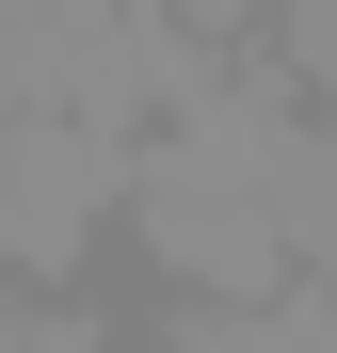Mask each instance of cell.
<instances>
[{
  "label": "cell",
  "instance_id": "cell-1",
  "mask_svg": "<svg viewBox=\"0 0 337 353\" xmlns=\"http://www.w3.org/2000/svg\"><path fill=\"white\" fill-rule=\"evenodd\" d=\"M129 225V129H96V112H17L0 129V273L48 289L81 273V241Z\"/></svg>",
  "mask_w": 337,
  "mask_h": 353
},
{
  "label": "cell",
  "instance_id": "cell-5",
  "mask_svg": "<svg viewBox=\"0 0 337 353\" xmlns=\"http://www.w3.org/2000/svg\"><path fill=\"white\" fill-rule=\"evenodd\" d=\"M161 17H177L209 65H241V48H273V0H161Z\"/></svg>",
  "mask_w": 337,
  "mask_h": 353
},
{
  "label": "cell",
  "instance_id": "cell-6",
  "mask_svg": "<svg viewBox=\"0 0 337 353\" xmlns=\"http://www.w3.org/2000/svg\"><path fill=\"white\" fill-rule=\"evenodd\" d=\"M0 353H112V337L65 321V305H0Z\"/></svg>",
  "mask_w": 337,
  "mask_h": 353
},
{
  "label": "cell",
  "instance_id": "cell-8",
  "mask_svg": "<svg viewBox=\"0 0 337 353\" xmlns=\"http://www.w3.org/2000/svg\"><path fill=\"white\" fill-rule=\"evenodd\" d=\"M0 305H17V273H0Z\"/></svg>",
  "mask_w": 337,
  "mask_h": 353
},
{
  "label": "cell",
  "instance_id": "cell-3",
  "mask_svg": "<svg viewBox=\"0 0 337 353\" xmlns=\"http://www.w3.org/2000/svg\"><path fill=\"white\" fill-rule=\"evenodd\" d=\"M273 225H289V273L337 289V112H273Z\"/></svg>",
  "mask_w": 337,
  "mask_h": 353
},
{
  "label": "cell",
  "instance_id": "cell-2",
  "mask_svg": "<svg viewBox=\"0 0 337 353\" xmlns=\"http://www.w3.org/2000/svg\"><path fill=\"white\" fill-rule=\"evenodd\" d=\"M161 353H337V289L289 273V289H241V305H193V289H177Z\"/></svg>",
  "mask_w": 337,
  "mask_h": 353
},
{
  "label": "cell",
  "instance_id": "cell-7",
  "mask_svg": "<svg viewBox=\"0 0 337 353\" xmlns=\"http://www.w3.org/2000/svg\"><path fill=\"white\" fill-rule=\"evenodd\" d=\"M32 112V32H0V129Z\"/></svg>",
  "mask_w": 337,
  "mask_h": 353
},
{
  "label": "cell",
  "instance_id": "cell-4",
  "mask_svg": "<svg viewBox=\"0 0 337 353\" xmlns=\"http://www.w3.org/2000/svg\"><path fill=\"white\" fill-rule=\"evenodd\" d=\"M273 65L305 112H337V0H273Z\"/></svg>",
  "mask_w": 337,
  "mask_h": 353
}]
</instances>
